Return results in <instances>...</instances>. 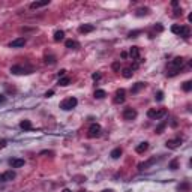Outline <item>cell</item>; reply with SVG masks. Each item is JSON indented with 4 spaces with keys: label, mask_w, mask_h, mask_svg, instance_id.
<instances>
[{
    "label": "cell",
    "mask_w": 192,
    "mask_h": 192,
    "mask_svg": "<svg viewBox=\"0 0 192 192\" xmlns=\"http://www.w3.org/2000/svg\"><path fill=\"white\" fill-rule=\"evenodd\" d=\"M165 114H167V110L165 108H150L147 111V117L149 119H153V120H159L162 119Z\"/></svg>",
    "instance_id": "obj_1"
},
{
    "label": "cell",
    "mask_w": 192,
    "mask_h": 192,
    "mask_svg": "<svg viewBox=\"0 0 192 192\" xmlns=\"http://www.w3.org/2000/svg\"><path fill=\"white\" fill-rule=\"evenodd\" d=\"M77 104H78L77 98H74V96H72V98H66L65 101H62V102H60V108H62V110H65V111H69V110L75 108Z\"/></svg>",
    "instance_id": "obj_2"
},
{
    "label": "cell",
    "mask_w": 192,
    "mask_h": 192,
    "mask_svg": "<svg viewBox=\"0 0 192 192\" xmlns=\"http://www.w3.org/2000/svg\"><path fill=\"white\" fill-rule=\"evenodd\" d=\"M102 132V128L99 123H92L90 128H89V137L90 138H98Z\"/></svg>",
    "instance_id": "obj_3"
},
{
    "label": "cell",
    "mask_w": 192,
    "mask_h": 192,
    "mask_svg": "<svg viewBox=\"0 0 192 192\" xmlns=\"http://www.w3.org/2000/svg\"><path fill=\"white\" fill-rule=\"evenodd\" d=\"M137 116H138V113H137V110H134V108H125V111H123V119L125 120H128V122H131V120H135L137 119Z\"/></svg>",
    "instance_id": "obj_4"
},
{
    "label": "cell",
    "mask_w": 192,
    "mask_h": 192,
    "mask_svg": "<svg viewBox=\"0 0 192 192\" xmlns=\"http://www.w3.org/2000/svg\"><path fill=\"white\" fill-rule=\"evenodd\" d=\"M125 99H126L125 89H119V90L116 92V95H114V104H123Z\"/></svg>",
    "instance_id": "obj_5"
},
{
    "label": "cell",
    "mask_w": 192,
    "mask_h": 192,
    "mask_svg": "<svg viewBox=\"0 0 192 192\" xmlns=\"http://www.w3.org/2000/svg\"><path fill=\"white\" fill-rule=\"evenodd\" d=\"M11 72L14 74V75H23V74H30L32 69H27V68H23L20 65H15V66L11 68Z\"/></svg>",
    "instance_id": "obj_6"
},
{
    "label": "cell",
    "mask_w": 192,
    "mask_h": 192,
    "mask_svg": "<svg viewBox=\"0 0 192 192\" xmlns=\"http://www.w3.org/2000/svg\"><path fill=\"white\" fill-rule=\"evenodd\" d=\"M180 144H182V140L180 138H173V140H168V141L165 143V146H167L168 149H171V150L180 147Z\"/></svg>",
    "instance_id": "obj_7"
},
{
    "label": "cell",
    "mask_w": 192,
    "mask_h": 192,
    "mask_svg": "<svg viewBox=\"0 0 192 192\" xmlns=\"http://www.w3.org/2000/svg\"><path fill=\"white\" fill-rule=\"evenodd\" d=\"M15 176H17L15 171L9 170V171H6V173H3L2 176H0V180H2V182H9V180H14Z\"/></svg>",
    "instance_id": "obj_8"
},
{
    "label": "cell",
    "mask_w": 192,
    "mask_h": 192,
    "mask_svg": "<svg viewBox=\"0 0 192 192\" xmlns=\"http://www.w3.org/2000/svg\"><path fill=\"white\" fill-rule=\"evenodd\" d=\"M24 45H26V39H24V38H17V39H14L9 44L11 48H20V47H24Z\"/></svg>",
    "instance_id": "obj_9"
},
{
    "label": "cell",
    "mask_w": 192,
    "mask_h": 192,
    "mask_svg": "<svg viewBox=\"0 0 192 192\" xmlns=\"http://www.w3.org/2000/svg\"><path fill=\"white\" fill-rule=\"evenodd\" d=\"M9 165H11L12 168H20V167H23V165H24V159L12 158V159H9Z\"/></svg>",
    "instance_id": "obj_10"
},
{
    "label": "cell",
    "mask_w": 192,
    "mask_h": 192,
    "mask_svg": "<svg viewBox=\"0 0 192 192\" xmlns=\"http://www.w3.org/2000/svg\"><path fill=\"white\" fill-rule=\"evenodd\" d=\"M156 161H158L156 158H152V159H150V161H147V162H141V164H140V165H138V170H140V171H143V170H146V168H149V167H150V165H153V164H155Z\"/></svg>",
    "instance_id": "obj_11"
},
{
    "label": "cell",
    "mask_w": 192,
    "mask_h": 192,
    "mask_svg": "<svg viewBox=\"0 0 192 192\" xmlns=\"http://www.w3.org/2000/svg\"><path fill=\"white\" fill-rule=\"evenodd\" d=\"M93 30H95V26H92V24H83V26H80V29H78L80 33H90Z\"/></svg>",
    "instance_id": "obj_12"
},
{
    "label": "cell",
    "mask_w": 192,
    "mask_h": 192,
    "mask_svg": "<svg viewBox=\"0 0 192 192\" xmlns=\"http://www.w3.org/2000/svg\"><path fill=\"white\" fill-rule=\"evenodd\" d=\"M147 149H149V143H147V141H143V143H140V144L135 147V152L141 155V153H144Z\"/></svg>",
    "instance_id": "obj_13"
},
{
    "label": "cell",
    "mask_w": 192,
    "mask_h": 192,
    "mask_svg": "<svg viewBox=\"0 0 192 192\" xmlns=\"http://www.w3.org/2000/svg\"><path fill=\"white\" fill-rule=\"evenodd\" d=\"M129 56H131L132 60H138L140 59V48L138 47H132L129 50Z\"/></svg>",
    "instance_id": "obj_14"
},
{
    "label": "cell",
    "mask_w": 192,
    "mask_h": 192,
    "mask_svg": "<svg viewBox=\"0 0 192 192\" xmlns=\"http://www.w3.org/2000/svg\"><path fill=\"white\" fill-rule=\"evenodd\" d=\"M65 45H66V48H69V50H78V48H80V44L77 42V41H74V39H68V41L65 42Z\"/></svg>",
    "instance_id": "obj_15"
},
{
    "label": "cell",
    "mask_w": 192,
    "mask_h": 192,
    "mask_svg": "<svg viewBox=\"0 0 192 192\" xmlns=\"http://www.w3.org/2000/svg\"><path fill=\"white\" fill-rule=\"evenodd\" d=\"M179 36L185 38V39L191 36V30H189V27H188V26H182V27H180V33H179Z\"/></svg>",
    "instance_id": "obj_16"
},
{
    "label": "cell",
    "mask_w": 192,
    "mask_h": 192,
    "mask_svg": "<svg viewBox=\"0 0 192 192\" xmlns=\"http://www.w3.org/2000/svg\"><path fill=\"white\" fill-rule=\"evenodd\" d=\"M50 5V0H44V2H33L30 5V9H38V8H42V6H47Z\"/></svg>",
    "instance_id": "obj_17"
},
{
    "label": "cell",
    "mask_w": 192,
    "mask_h": 192,
    "mask_svg": "<svg viewBox=\"0 0 192 192\" xmlns=\"http://www.w3.org/2000/svg\"><path fill=\"white\" fill-rule=\"evenodd\" d=\"M65 39V32L63 30H56L54 32V41L56 42H60V41H63Z\"/></svg>",
    "instance_id": "obj_18"
},
{
    "label": "cell",
    "mask_w": 192,
    "mask_h": 192,
    "mask_svg": "<svg viewBox=\"0 0 192 192\" xmlns=\"http://www.w3.org/2000/svg\"><path fill=\"white\" fill-rule=\"evenodd\" d=\"M150 14V9L149 8H140L137 9V17H144V15H149Z\"/></svg>",
    "instance_id": "obj_19"
},
{
    "label": "cell",
    "mask_w": 192,
    "mask_h": 192,
    "mask_svg": "<svg viewBox=\"0 0 192 192\" xmlns=\"http://www.w3.org/2000/svg\"><path fill=\"white\" fill-rule=\"evenodd\" d=\"M20 128H21V129H24V131H30V129H32L30 120H23V122L20 123Z\"/></svg>",
    "instance_id": "obj_20"
},
{
    "label": "cell",
    "mask_w": 192,
    "mask_h": 192,
    "mask_svg": "<svg viewBox=\"0 0 192 192\" xmlns=\"http://www.w3.org/2000/svg\"><path fill=\"white\" fill-rule=\"evenodd\" d=\"M122 75H123V78H132V75H134L132 68H125L122 71Z\"/></svg>",
    "instance_id": "obj_21"
},
{
    "label": "cell",
    "mask_w": 192,
    "mask_h": 192,
    "mask_svg": "<svg viewBox=\"0 0 192 192\" xmlns=\"http://www.w3.org/2000/svg\"><path fill=\"white\" fill-rule=\"evenodd\" d=\"M144 87H146V83H141V81H140V83H135L134 87H132V93L140 92V90H141V89H144Z\"/></svg>",
    "instance_id": "obj_22"
},
{
    "label": "cell",
    "mask_w": 192,
    "mask_h": 192,
    "mask_svg": "<svg viewBox=\"0 0 192 192\" xmlns=\"http://www.w3.org/2000/svg\"><path fill=\"white\" fill-rule=\"evenodd\" d=\"M113 159H119L120 156H122V149L120 147H117V149H114L113 152H111V155H110Z\"/></svg>",
    "instance_id": "obj_23"
},
{
    "label": "cell",
    "mask_w": 192,
    "mask_h": 192,
    "mask_svg": "<svg viewBox=\"0 0 192 192\" xmlns=\"http://www.w3.org/2000/svg\"><path fill=\"white\" fill-rule=\"evenodd\" d=\"M69 83H71V78H69V77H62V78H59V84L63 86V87L69 86Z\"/></svg>",
    "instance_id": "obj_24"
},
{
    "label": "cell",
    "mask_w": 192,
    "mask_h": 192,
    "mask_svg": "<svg viewBox=\"0 0 192 192\" xmlns=\"http://www.w3.org/2000/svg\"><path fill=\"white\" fill-rule=\"evenodd\" d=\"M105 96H107V92L102 90V89H99V90L95 92V98H96V99H104Z\"/></svg>",
    "instance_id": "obj_25"
},
{
    "label": "cell",
    "mask_w": 192,
    "mask_h": 192,
    "mask_svg": "<svg viewBox=\"0 0 192 192\" xmlns=\"http://www.w3.org/2000/svg\"><path fill=\"white\" fill-rule=\"evenodd\" d=\"M182 87H183L185 92H191V90H192V81H185Z\"/></svg>",
    "instance_id": "obj_26"
},
{
    "label": "cell",
    "mask_w": 192,
    "mask_h": 192,
    "mask_svg": "<svg viewBox=\"0 0 192 192\" xmlns=\"http://www.w3.org/2000/svg\"><path fill=\"white\" fill-rule=\"evenodd\" d=\"M170 168H171V170H177V168H179V161H177V159H174V161L170 162Z\"/></svg>",
    "instance_id": "obj_27"
},
{
    "label": "cell",
    "mask_w": 192,
    "mask_h": 192,
    "mask_svg": "<svg viewBox=\"0 0 192 192\" xmlns=\"http://www.w3.org/2000/svg\"><path fill=\"white\" fill-rule=\"evenodd\" d=\"M180 27H182V26H177V24H174L173 27H171V32H173V33H176V35H179V33H180Z\"/></svg>",
    "instance_id": "obj_28"
},
{
    "label": "cell",
    "mask_w": 192,
    "mask_h": 192,
    "mask_svg": "<svg viewBox=\"0 0 192 192\" xmlns=\"http://www.w3.org/2000/svg\"><path fill=\"white\" fill-rule=\"evenodd\" d=\"M45 63H50V65H53V63H56V59H54L53 56H50V57L47 56V57H45Z\"/></svg>",
    "instance_id": "obj_29"
},
{
    "label": "cell",
    "mask_w": 192,
    "mask_h": 192,
    "mask_svg": "<svg viewBox=\"0 0 192 192\" xmlns=\"http://www.w3.org/2000/svg\"><path fill=\"white\" fill-rule=\"evenodd\" d=\"M182 14H183L182 8H180V9H179V8H176V9H174V17H182Z\"/></svg>",
    "instance_id": "obj_30"
},
{
    "label": "cell",
    "mask_w": 192,
    "mask_h": 192,
    "mask_svg": "<svg viewBox=\"0 0 192 192\" xmlns=\"http://www.w3.org/2000/svg\"><path fill=\"white\" fill-rule=\"evenodd\" d=\"M155 98H156V101H162V99H164V93H162V92H158V93L155 95Z\"/></svg>",
    "instance_id": "obj_31"
},
{
    "label": "cell",
    "mask_w": 192,
    "mask_h": 192,
    "mask_svg": "<svg viewBox=\"0 0 192 192\" xmlns=\"http://www.w3.org/2000/svg\"><path fill=\"white\" fill-rule=\"evenodd\" d=\"M92 78H93L95 81H98V80H101V74H99V72H96V74H93V75H92Z\"/></svg>",
    "instance_id": "obj_32"
},
{
    "label": "cell",
    "mask_w": 192,
    "mask_h": 192,
    "mask_svg": "<svg viewBox=\"0 0 192 192\" xmlns=\"http://www.w3.org/2000/svg\"><path fill=\"white\" fill-rule=\"evenodd\" d=\"M137 35H140V30H135V32H131V33H129V38H137Z\"/></svg>",
    "instance_id": "obj_33"
},
{
    "label": "cell",
    "mask_w": 192,
    "mask_h": 192,
    "mask_svg": "<svg viewBox=\"0 0 192 192\" xmlns=\"http://www.w3.org/2000/svg\"><path fill=\"white\" fill-rule=\"evenodd\" d=\"M41 155H42V156H44V155H50V156H53L54 153H53V152H48V150H44V152H41Z\"/></svg>",
    "instance_id": "obj_34"
},
{
    "label": "cell",
    "mask_w": 192,
    "mask_h": 192,
    "mask_svg": "<svg viewBox=\"0 0 192 192\" xmlns=\"http://www.w3.org/2000/svg\"><path fill=\"white\" fill-rule=\"evenodd\" d=\"M189 189V185L188 183H183L182 186H180V191H188Z\"/></svg>",
    "instance_id": "obj_35"
},
{
    "label": "cell",
    "mask_w": 192,
    "mask_h": 192,
    "mask_svg": "<svg viewBox=\"0 0 192 192\" xmlns=\"http://www.w3.org/2000/svg\"><path fill=\"white\" fill-rule=\"evenodd\" d=\"M119 68H120V63H119V62H116V63L113 65V69H114V71H119Z\"/></svg>",
    "instance_id": "obj_36"
},
{
    "label": "cell",
    "mask_w": 192,
    "mask_h": 192,
    "mask_svg": "<svg viewBox=\"0 0 192 192\" xmlns=\"http://www.w3.org/2000/svg\"><path fill=\"white\" fill-rule=\"evenodd\" d=\"M53 95H54V90H48V92L45 93V98H51Z\"/></svg>",
    "instance_id": "obj_37"
},
{
    "label": "cell",
    "mask_w": 192,
    "mask_h": 192,
    "mask_svg": "<svg viewBox=\"0 0 192 192\" xmlns=\"http://www.w3.org/2000/svg\"><path fill=\"white\" fill-rule=\"evenodd\" d=\"M65 74H66V71H65V69H62V71L59 72V78H62V77H65Z\"/></svg>",
    "instance_id": "obj_38"
},
{
    "label": "cell",
    "mask_w": 192,
    "mask_h": 192,
    "mask_svg": "<svg viewBox=\"0 0 192 192\" xmlns=\"http://www.w3.org/2000/svg\"><path fill=\"white\" fill-rule=\"evenodd\" d=\"M6 146V141H5V140H2V141H0V149H3Z\"/></svg>",
    "instance_id": "obj_39"
},
{
    "label": "cell",
    "mask_w": 192,
    "mask_h": 192,
    "mask_svg": "<svg viewBox=\"0 0 192 192\" xmlns=\"http://www.w3.org/2000/svg\"><path fill=\"white\" fill-rule=\"evenodd\" d=\"M6 101V98L3 96V95H0V104H3V102Z\"/></svg>",
    "instance_id": "obj_40"
},
{
    "label": "cell",
    "mask_w": 192,
    "mask_h": 192,
    "mask_svg": "<svg viewBox=\"0 0 192 192\" xmlns=\"http://www.w3.org/2000/svg\"><path fill=\"white\" fill-rule=\"evenodd\" d=\"M155 29H156L158 32H162V26H161V24H158V26H156V27H155Z\"/></svg>",
    "instance_id": "obj_41"
},
{
    "label": "cell",
    "mask_w": 192,
    "mask_h": 192,
    "mask_svg": "<svg viewBox=\"0 0 192 192\" xmlns=\"http://www.w3.org/2000/svg\"><path fill=\"white\" fill-rule=\"evenodd\" d=\"M62 192H71V191H69V189H63Z\"/></svg>",
    "instance_id": "obj_42"
},
{
    "label": "cell",
    "mask_w": 192,
    "mask_h": 192,
    "mask_svg": "<svg viewBox=\"0 0 192 192\" xmlns=\"http://www.w3.org/2000/svg\"><path fill=\"white\" fill-rule=\"evenodd\" d=\"M102 192H111V191H110V189H105V191H102Z\"/></svg>",
    "instance_id": "obj_43"
},
{
    "label": "cell",
    "mask_w": 192,
    "mask_h": 192,
    "mask_svg": "<svg viewBox=\"0 0 192 192\" xmlns=\"http://www.w3.org/2000/svg\"><path fill=\"white\" fill-rule=\"evenodd\" d=\"M80 192H86V191H80Z\"/></svg>",
    "instance_id": "obj_44"
}]
</instances>
